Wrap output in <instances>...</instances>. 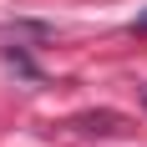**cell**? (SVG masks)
I'll use <instances>...</instances> for the list:
<instances>
[{
    "label": "cell",
    "instance_id": "obj_1",
    "mask_svg": "<svg viewBox=\"0 0 147 147\" xmlns=\"http://www.w3.org/2000/svg\"><path fill=\"white\" fill-rule=\"evenodd\" d=\"M137 26H147V10H142V15H137Z\"/></svg>",
    "mask_w": 147,
    "mask_h": 147
},
{
    "label": "cell",
    "instance_id": "obj_2",
    "mask_svg": "<svg viewBox=\"0 0 147 147\" xmlns=\"http://www.w3.org/2000/svg\"><path fill=\"white\" fill-rule=\"evenodd\" d=\"M142 107H147V91H142Z\"/></svg>",
    "mask_w": 147,
    "mask_h": 147
}]
</instances>
